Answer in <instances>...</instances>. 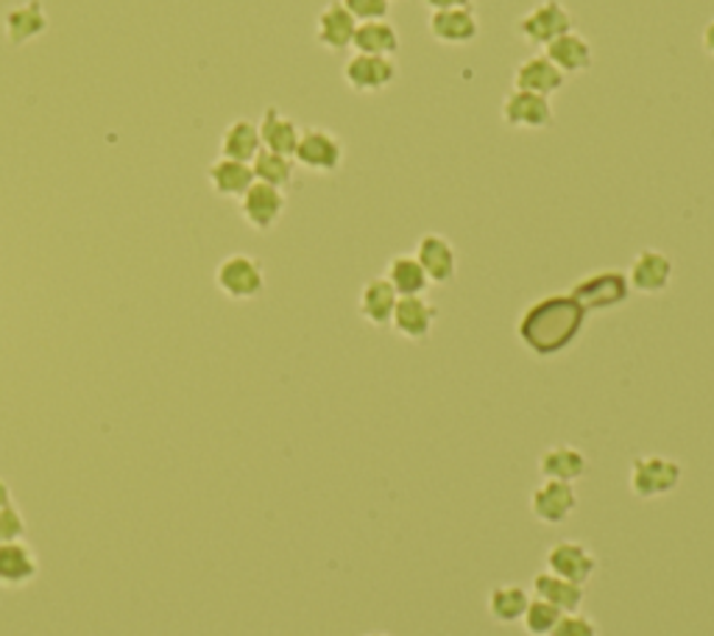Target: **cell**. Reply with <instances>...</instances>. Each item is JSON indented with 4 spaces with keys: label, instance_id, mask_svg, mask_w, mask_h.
Instances as JSON below:
<instances>
[{
    "label": "cell",
    "instance_id": "cell-18",
    "mask_svg": "<svg viewBox=\"0 0 714 636\" xmlns=\"http://www.w3.org/2000/svg\"><path fill=\"white\" fill-rule=\"evenodd\" d=\"M586 455L577 447H570V444H555V447L544 450L542 458H539V475L544 481L575 483L586 475Z\"/></svg>",
    "mask_w": 714,
    "mask_h": 636
},
{
    "label": "cell",
    "instance_id": "cell-14",
    "mask_svg": "<svg viewBox=\"0 0 714 636\" xmlns=\"http://www.w3.org/2000/svg\"><path fill=\"white\" fill-rule=\"evenodd\" d=\"M416 260L424 269V274H428V280L435 282V285H446L457 271L455 249L444 235H435V232L422 235L416 246Z\"/></svg>",
    "mask_w": 714,
    "mask_h": 636
},
{
    "label": "cell",
    "instance_id": "cell-35",
    "mask_svg": "<svg viewBox=\"0 0 714 636\" xmlns=\"http://www.w3.org/2000/svg\"><path fill=\"white\" fill-rule=\"evenodd\" d=\"M7 505H12V492H9L7 483L0 481V508H7Z\"/></svg>",
    "mask_w": 714,
    "mask_h": 636
},
{
    "label": "cell",
    "instance_id": "cell-17",
    "mask_svg": "<svg viewBox=\"0 0 714 636\" xmlns=\"http://www.w3.org/2000/svg\"><path fill=\"white\" fill-rule=\"evenodd\" d=\"M37 569H40V564H37V556L29 545H23V542L0 545V586L3 589L29 586L37 578Z\"/></svg>",
    "mask_w": 714,
    "mask_h": 636
},
{
    "label": "cell",
    "instance_id": "cell-29",
    "mask_svg": "<svg viewBox=\"0 0 714 636\" xmlns=\"http://www.w3.org/2000/svg\"><path fill=\"white\" fill-rule=\"evenodd\" d=\"M561 617H564V614L555 606H550L547 600L531 597L525 614H522V625H525V630L531 636H550L555 630V625L561 623Z\"/></svg>",
    "mask_w": 714,
    "mask_h": 636
},
{
    "label": "cell",
    "instance_id": "cell-11",
    "mask_svg": "<svg viewBox=\"0 0 714 636\" xmlns=\"http://www.w3.org/2000/svg\"><path fill=\"white\" fill-rule=\"evenodd\" d=\"M354 31H358V20L346 12L341 0H332L319 12L315 20V40L321 48L332 53H341L346 48H352Z\"/></svg>",
    "mask_w": 714,
    "mask_h": 636
},
{
    "label": "cell",
    "instance_id": "cell-21",
    "mask_svg": "<svg viewBox=\"0 0 714 636\" xmlns=\"http://www.w3.org/2000/svg\"><path fill=\"white\" fill-rule=\"evenodd\" d=\"M396 299L400 296H396V291L391 287V282L385 280V276H378V280H369L366 285H363L358 307H361V315L372 327H385V324H391Z\"/></svg>",
    "mask_w": 714,
    "mask_h": 636
},
{
    "label": "cell",
    "instance_id": "cell-34",
    "mask_svg": "<svg viewBox=\"0 0 714 636\" xmlns=\"http://www.w3.org/2000/svg\"><path fill=\"white\" fill-rule=\"evenodd\" d=\"M701 42H703V51L706 53H712L714 57V18L708 20L706 23V29H703V34H701Z\"/></svg>",
    "mask_w": 714,
    "mask_h": 636
},
{
    "label": "cell",
    "instance_id": "cell-6",
    "mask_svg": "<svg viewBox=\"0 0 714 636\" xmlns=\"http://www.w3.org/2000/svg\"><path fill=\"white\" fill-rule=\"evenodd\" d=\"M285 212V195L280 188H271L265 182H254L247 193L241 195V215L252 230L269 232L274 230L276 221Z\"/></svg>",
    "mask_w": 714,
    "mask_h": 636
},
{
    "label": "cell",
    "instance_id": "cell-32",
    "mask_svg": "<svg viewBox=\"0 0 714 636\" xmlns=\"http://www.w3.org/2000/svg\"><path fill=\"white\" fill-rule=\"evenodd\" d=\"M550 636H597V625L583 614H564Z\"/></svg>",
    "mask_w": 714,
    "mask_h": 636
},
{
    "label": "cell",
    "instance_id": "cell-1",
    "mask_svg": "<svg viewBox=\"0 0 714 636\" xmlns=\"http://www.w3.org/2000/svg\"><path fill=\"white\" fill-rule=\"evenodd\" d=\"M684 470L664 455H642L631 464V492L640 499H656L681 486Z\"/></svg>",
    "mask_w": 714,
    "mask_h": 636
},
{
    "label": "cell",
    "instance_id": "cell-4",
    "mask_svg": "<svg viewBox=\"0 0 714 636\" xmlns=\"http://www.w3.org/2000/svg\"><path fill=\"white\" fill-rule=\"evenodd\" d=\"M343 157H346V149L341 140L330 129L319 127L302 129V138L293 151V160L313 173H335L343 165Z\"/></svg>",
    "mask_w": 714,
    "mask_h": 636
},
{
    "label": "cell",
    "instance_id": "cell-31",
    "mask_svg": "<svg viewBox=\"0 0 714 636\" xmlns=\"http://www.w3.org/2000/svg\"><path fill=\"white\" fill-rule=\"evenodd\" d=\"M26 534V519L14 505H7L0 508V545H9V542H20Z\"/></svg>",
    "mask_w": 714,
    "mask_h": 636
},
{
    "label": "cell",
    "instance_id": "cell-15",
    "mask_svg": "<svg viewBox=\"0 0 714 636\" xmlns=\"http://www.w3.org/2000/svg\"><path fill=\"white\" fill-rule=\"evenodd\" d=\"M566 75L550 62L544 53H536V57H527L525 62L516 64L514 70V90L525 92H539V95L550 98L564 87Z\"/></svg>",
    "mask_w": 714,
    "mask_h": 636
},
{
    "label": "cell",
    "instance_id": "cell-10",
    "mask_svg": "<svg viewBox=\"0 0 714 636\" xmlns=\"http://www.w3.org/2000/svg\"><path fill=\"white\" fill-rule=\"evenodd\" d=\"M577 508V494L572 483L544 481L531 497V514L544 525H561Z\"/></svg>",
    "mask_w": 714,
    "mask_h": 636
},
{
    "label": "cell",
    "instance_id": "cell-25",
    "mask_svg": "<svg viewBox=\"0 0 714 636\" xmlns=\"http://www.w3.org/2000/svg\"><path fill=\"white\" fill-rule=\"evenodd\" d=\"M352 48L369 57H391L400 51V31L389 20H372V23H358Z\"/></svg>",
    "mask_w": 714,
    "mask_h": 636
},
{
    "label": "cell",
    "instance_id": "cell-3",
    "mask_svg": "<svg viewBox=\"0 0 714 636\" xmlns=\"http://www.w3.org/2000/svg\"><path fill=\"white\" fill-rule=\"evenodd\" d=\"M566 31H572V12L561 0H539L531 12H525L516 20V34H520L527 46L547 48L550 42L559 40Z\"/></svg>",
    "mask_w": 714,
    "mask_h": 636
},
{
    "label": "cell",
    "instance_id": "cell-12",
    "mask_svg": "<svg viewBox=\"0 0 714 636\" xmlns=\"http://www.w3.org/2000/svg\"><path fill=\"white\" fill-rule=\"evenodd\" d=\"M628 280L636 293H647V296L667 291L670 280H673V260L658 249H642L631 263Z\"/></svg>",
    "mask_w": 714,
    "mask_h": 636
},
{
    "label": "cell",
    "instance_id": "cell-13",
    "mask_svg": "<svg viewBox=\"0 0 714 636\" xmlns=\"http://www.w3.org/2000/svg\"><path fill=\"white\" fill-rule=\"evenodd\" d=\"M435 319H439V310L424 296H400L394 315H391V324H394V330L402 339L424 341L433 330Z\"/></svg>",
    "mask_w": 714,
    "mask_h": 636
},
{
    "label": "cell",
    "instance_id": "cell-36",
    "mask_svg": "<svg viewBox=\"0 0 714 636\" xmlns=\"http://www.w3.org/2000/svg\"><path fill=\"white\" fill-rule=\"evenodd\" d=\"M372 636H385V634H372Z\"/></svg>",
    "mask_w": 714,
    "mask_h": 636
},
{
    "label": "cell",
    "instance_id": "cell-27",
    "mask_svg": "<svg viewBox=\"0 0 714 636\" xmlns=\"http://www.w3.org/2000/svg\"><path fill=\"white\" fill-rule=\"evenodd\" d=\"M527 603H531V595H527L525 586L500 584L494 586L492 595H489V612H492V617L497 619V623L511 625V623H520Z\"/></svg>",
    "mask_w": 714,
    "mask_h": 636
},
{
    "label": "cell",
    "instance_id": "cell-9",
    "mask_svg": "<svg viewBox=\"0 0 714 636\" xmlns=\"http://www.w3.org/2000/svg\"><path fill=\"white\" fill-rule=\"evenodd\" d=\"M547 569L550 573L561 575V578L572 581V584L583 586L589 578L594 575V569H597V558H594V553L589 551L583 542H559V545H553L547 551Z\"/></svg>",
    "mask_w": 714,
    "mask_h": 636
},
{
    "label": "cell",
    "instance_id": "cell-30",
    "mask_svg": "<svg viewBox=\"0 0 714 636\" xmlns=\"http://www.w3.org/2000/svg\"><path fill=\"white\" fill-rule=\"evenodd\" d=\"M341 3L358 23L385 20L391 14V0H341Z\"/></svg>",
    "mask_w": 714,
    "mask_h": 636
},
{
    "label": "cell",
    "instance_id": "cell-28",
    "mask_svg": "<svg viewBox=\"0 0 714 636\" xmlns=\"http://www.w3.org/2000/svg\"><path fill=\"white\" fill-rule=\"evenodd\" d=\"M252 171L258 182L271 184V188H288L293 182V157L274 154V151H260L252 160Z\"/></svg>",
    "mask_w": 714,
    "mask_h": 636
},
{
    "label": "cell",
    "instance_id": "cell-7",
    "mask_svg": "<svg viewBox=\"0 0 714 636\" xmlns=\"http://www.w3.org/2000/svg\"><path fill=\"white\" fill-rule=\"evenodd\" d=\"M503 121L511 129H547L553 127V103L539 92L514 90L503 101Z\"/></svg>",
    "mask_w": 714,
    "mask_h": 636
},
{
    "label": "cell",
    "instance_id": "cell-2",
    "mask_svg": "<svg viewBox=\"0 0 714 636\" xmlns=\"http://www.w3.org/2000/svg\"><path fill=\"white\" fill-rule=\"evenodd\" d=\"M215 285L223 296L234 299V302H249L263 293L265 271L260 260L249 258V254H229L218 265Z\"/></svg>",
    "mask_w": 714,
    "mask_h": 636
},
{
    "label": "cell",
    "instance_id": "cell-24",
    "mask_svg": "<svg viewBox=\"0 0 714 636\" xmlns=\"http://www.w3.org/2000/svg\"><path fill=\"white\" fill-rule=\"evenodd\" d=\"M533 592H536V597L547 600L550 606L559 608L561 614H577V608L583 606V586L572 584V581L550 573V569L533 578Z\"/></svg>",
    "mask_w": 714,
    "mask_h": 636
},
{
    "label": "cell",
    "instance_id": "cell-26",
    "mask_svg": "<svg viewBox=\"0 0 714 636\" xmlns=\"http://www.w3.org/2000/svg\"><path fill=\"white\" fill-rule=\"evenodd\" d=\"M385 280L391 282L396 296H424V291L430 285L428 274H424V269L413 254H396V258H391Z\"/></svg>",
    "mask_w": 714,
    "mask_h": 636
},
{
    "label": "cell",
    "instance_id": "cell-8",
    "mask_svg": "<svg viewBox=\"0 0 714 636\" xmlns=\"http://www.w3.org/2000/svg\"><path fill=\"white\" fill-rule=\"evenodd\" d=\"M428 29L430 37L441 46H469L481 34V20L472 12V7L441 9V12H430Z\"/></svg>",
    "mask_w": 714,
    "mask_h": 636
},
{
    "label": "cell",
    "instance_id": "cell-5",
    "mask_svg": "<svg viewBox=\"0 0 714 636\" xmlns=\"http://www.w3.org/2000/svg\"><path fill=\"white\" fill-rule=\"evenodd\" d=\"M400 75V68L391 57H369V53H354L343 68V81L354 92H383Z\"/></svg>",
    "mask_w": 714,
    "mask_h": 636
},
{
    "label": "cell",
    "instance_id": "cell-23",
    "mask_svg": "<svg viewBox=\"0 0 714 636\" xmlns=\"http://www.w3.org/2000/svg\"><path fill=\"white\" fill-rule=\"evenodd\" d=\"M260 151H263V140H260L258 123L247 121V118H238V121H232L227 129H223L221 157H227V160L249 162V165H252V160L260 154Z\"/></svg>",
    "mask_w": 714,
    "mask_h": 636
},
{
    "label": "cell",
    "instance_id": "cell-22",
    "mask_svg": "<svg viewBox=\"0 0 714 636\" xmlns=\"http://www.w3.org/2000/svg\"><path fill=\"white\" fill-rule=\"evenodd\" d=\"M3 29H7L12 46H23V42L37 40L48 29V14L40 0H29V3L9 9L7 18H3Z\"/></svg>",
    "mask_w": 714,
    "mask_h": 636
},
{
    "label": "cell",
    "instance_id": "cell-33",
    "mask_svg": "<svg viewBox=\"0 0 714 636\" xmlns=\"http://www.w3.org/2000/svg\"><path fill=\"white\" fill-rule=\"evenodd\" d=\"M430 12H441V9H461L472 7V0H424Z\"/></svg>",
    "mask_w": 714,
    "mask_h": 636
},
{
    "label": "cell",
    "instance_id": "cell-20",
    "mask_svg": "<svg viewBox=\"0 0 714 636\" xmlns=\"http://www.w3.org/2000/svg\"><path fill=\"white\" fill-rule=\"evenodd\" d=\"M258 129H260V140H263V149L274 151V154H285V157H293V151H296L299 145V138H302V129L296 127V121L282 115L276 107H269V110L263 112V121L258 123Z\"/></svg>",
    "mask_w": 714,
    "mask_h": 636
},
{
    "label": "cell",
    "instance_id": "cell-19",
    "mask_svg": "<svg viewBox=\"0 0 714 636\" xmlns=\"http://www.w3.org/2000/svg\"><path fill=\"white\" fill-rule=\"evenodd\" d=\"M207 179H210V188L223 199H241L258 182L249 162L227 160V157H221V160H215L207 168Z\"/></svg>",
    "mask_w": 714,
    "mask_h": 636
},
{
    "label": "cell",
    "instance_id": "cell-16",
    "mask_svg": "<svg viewBox=\"0 0 714 636\" xmlns=\"http://www.w3.org/2000/svg\"><path fill=\"white\" fill-rule=\"evenodd\" d=\"M544 57H547L564 75H577V73H586V70L592 68L594 53H592V42H589L586 37L577 34V31H566V34H561L559 40L550 42Z\"/></svg>",
    "mask_w": 714,
    "mask_h": 636
}]
</instances>
